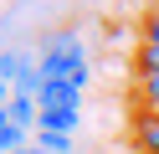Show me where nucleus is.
Here are the masks:
<instances>
[{
	"mask_svg": "<svg viewBox=\"0 0 159 154\" xmlns=\"http://www.w3.org/2000/svg\"><path fill=\"white\" fill-rule=\"evenodd\" d=\"M36 67H41L46 82H77L87 87V51L77 41V31H52L36 51Z\"/></svg>",
	"mask_w": 159,
	"mask_h": 154,
	"instance_id": "f257e3e1",
	"label": "nucleus"
},
{
	"mask_svg": "<svg viewBox=\"0 0 159 154\" xmlns=\"http://www.w3.org/2000/svg\"><path fill=\"white\" fill-rule=\"evenodd\" d=\"M128 139L139 154H159V113L154 108H134L128 113Z\"/></svg>",
	"mask_w": 159,
	"mask_h": 154,
	"instance_id": "f03ea898",
	"label": "nucleus"
},
{
	"mask_svg": "<svg viewBox=\"0 0 159 154\" xmlns=\"http://www.w3.org/2000/svg\"><path fill=\"white\" fill-rule=\"evenodd\" d=\"M31 67H36V51H26V46H11V51H0V77L11 82V87H16V82H21Z\"/></svg>",
	"mask_w": 159,
	"mask_h": 154,
	"instance_id": "7ed1b4c3",
	"label": "nucleus"
},
{
	"mask_svg": "<svg viewBox=\"0 0 159 154\" xmlns=\"http://www.w3.org/2000/svg\"><path fill=\"white\" fill-rule=\"evenodd\" d=\"M5 113H11V123H16V128L36 133V118H41V108H36V98H26V92H16V98H11V108H5Z\"/></svg>",
	"mask_w": 159,
	"mask_h": 154,
	"instance_id": "20e7f679",
	"label": "nucleus"
},
{
	"mask_svg": "<svg viewBox=\"0 0 159 154\" xmlns=\"http://www.w3.org/2000/svg\"><path fill=\"white\" fill-rule=\"evenodd\" d=\"M134 108H159V72H149V77H134Z\"/></svg>",
	"mask_w": 159,
	"mask_h": 154,
	"instance_id": "39448f33",
	"label": "nucleus"
},
{
	"mask_svg": "<svg viewBox=\"0 0 159 154\" xmlns=\"http://www.w3.org/2000/svg\"><path fill=\"white\" fill-rule=\"evenodd\" d=\"M149 72H159V41H139L134 51V77H149Z\"/></svg>",
	"mask_w": 159,
	"mask_h": 154,
	"instance_id": "423d86ee",
	"label": "nucleus"
},
{
	"mask_svg": "<svg viewBox=\"0 0 159 154\" xmlns=\"http://www.w3.org/2000/svg\"><path fill=\"white\" fill-rule=\"evenodd\" d=\"M36 144H41L46 154H67V149H72V133H52V128H36Z\"/></svg>",
	"mask_w": 159,
	"mask_h": 154,
	"instance_id": "0eeeda50",
	"label": "nucleus"
},
{
	"mask_svg": "<svg viewBox=\"0 0 159 154\" xmlns=\"http://www.w3.org/2000/svg\"><path fill=\"white\" fill-rule=\"evenodd\" d=\"M144 41H159V0H149L144 10Z\"/></svg>",
	"mask_w": 159,
	"mask_h": 154,
	"instance_id": "6e6552de",
	"label": "nucleus"
},
{
	"mask_svg": "<svg viewBox=\"0 0 159 154\" xmlns=\"http://www.w3.org/2000/svg\"><path fill=\"white\" fill-rule=\"evenodd\" d=\"M11 98H16V87H11L5 77H0V108H11Z\"/></svg>",
	"mask_w": 159,
	"mask_h": 154,
	"instance_id": "1a4fd4ad",
	"label": "nucleus"
},
{
	"mask_svg": "<svg viewBox=\"0 0 159 154\" xmlns=\"http://www.w3.org/2000/svg\"><path fill=\"white\" fill-rule=\"evenodd\" d=\"M16 154H46V149H41V144H26V149H16Z\"/></svg>",
	"mask_w": 159,
	"mask_h": 154,
	"instance_id": "9d476101",
	"label": "nucleus"
},
{
	"mask_svg": "<svg viewBox=\"0 0 159 154\" xmlns=\"http://www.w3.org/2000/svg\"><path fill=\"white\" fill-rule=\"evenodd\" d=\"M0 128H11V113H5V108H0Z\"/></svg>",
	"mask_w": 159,
	"mask_h": 154,
	"instance_id": "9b49d317",
	"label": "nucleus"
}]
</instances>
